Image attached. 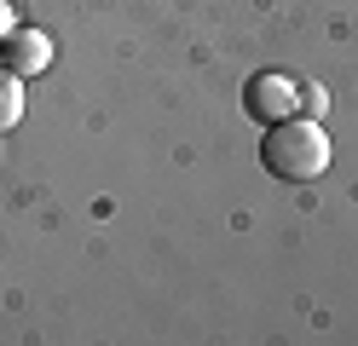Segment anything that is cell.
Segmentation results:
<instances>
[{
  "label": "cell",
  "mask_w": 358,
  "mask_h": 346,
  "mask_svg": "<svg viewBox=\"0 0 358 346\" xmlns=\"http://www.w3.org/2000/svg\"><path fill=\"white\" fill-rule=\"evenodd\" d=\"M243 104H249L255 122H289V115H301V81L295 75H278V69H260V75L249 81V92H243Z\"/></svg>",
  "instance_id": "7a4b0ae2"
},
{
  "label": "cell",
  "mask_w": 358,
  "mask_h": 346,
  "mask_svg": "<svg viewBox=\"0 0 358 346\" xmlns=\"http://www.w3.org/2000/svg\"><path fill=\"white\" fill-rule=\"evenodd\" d=\"M260 161H266V173H272V179L312 185V179L329 168V133L312 122V115L272 122V127H266V145H260Z\"/></svg>",
  "instance_id": "6da1fadb"
},
{
  "label": "cell",
  "mask_w": 358,
  "mask_h": 346,
  "mask_svg": "<svg viewBox=\"0 0 358 346\" xmlns=\"http://www.w3.org/2000/svg\"><path fill=\"white\" fill-rule=\"evenodd\" d=\"M329 110V92L318 81H301V115H324Z\"/></svg>",
  "instance_id": "5b68a950"
},
{
  "label": "cell",
  "mask_w": 358,
  "mask_h": 346,
  "mask_svg": "<svg viewBox=\"0 0 358 346\" xmlns=\"http://www.w3.org/2000/svg\"><path fill=\"white\" fill-rule=\"evenodd\" d=\"M0 64H6L12 75H41V69L52 64V41L41 29H24V23H17V29L0 41Z\"/></svg>",
  "instance_id": "3957f363"
},
{
  "label": "cell",
  "mask_w": 358,
  "mask_h": 346,
  "mask_svg": "<svg viewBox=\"0 0 358 346\" xmlns=\"http://www.w3.org/2000/svg\"><path fill=\"white\" fill-rule=\"evenodd\" d=\"M17 122H24V75L0 69V133H12Z\"/></svg>",
  "instance_id": "277c9868"
},
{
  "label": "cell",
  "mask_w": 358,
  "mask_h": 346,
  "mask_svg": "<svg viewBox=\"0 0 358 346\" xmlns=\"http://www.w3.org/2000/svg\"><path fill=\"white\" fill-rule=\"evenodd\" d=\"M12 29H17V17H12V0H0V41H6Z\"/></svg>",
  "instance_id": "8992f818"
}]
</instances>
